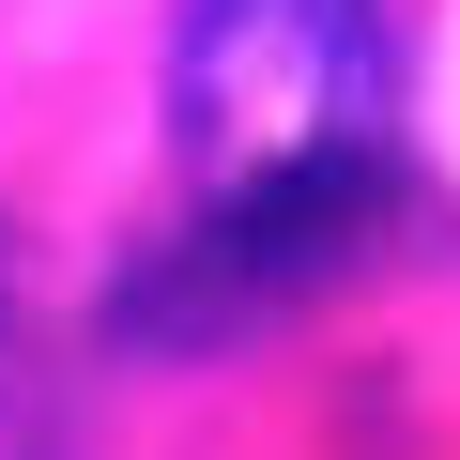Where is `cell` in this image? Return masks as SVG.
<instances>
[{
	"label": "cell",
	"mask_w": 460,
	"mask_h": 460,
	"mask_svg": "<svg viewBox=\"0 0 460 460\" xmlns=\"http://www.w3.org/2000/svg\"><path fill=\"white\" fill-rule=\"evenodd\" d=\"M384 215H399L384 154H323V169H277V184H230L184 246H154V261L108 292V338H138V353H215V338L307 307L323 277H353V261L384 246Z\"/></svg>",
	"instance_id": "obj_2"
},
{
	"label": "cell",
	"mask_w": 460,
	"mask_h": 460,
	"mask_svg": "<svg viewBox=\"0 0 460 460\" xmlns=\"http://www.w3.org/2000/svg\"><path fill=\"white\" fill-rule=\"evenodd\" d=\"M169 138L215 199L323 154H384V16L368 0H184Z\"/></svg>",
	"instance_id": "obj_1"
}]
</instances>
